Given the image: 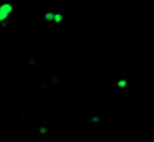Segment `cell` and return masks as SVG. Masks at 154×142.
I'll list each match as a JSON object with an SVG mask.
<instances>
[{
    "label": "cell",
    "mask_w": 154,
    "mask_h": 142,
    "mask_svg": "<svg viewBox=\"0 0 154 142\" xmlns=\"http://www.w3.org/2000/svg\"><path fill=\"white\" fill-rule=\"evenodd\" d=\"M60 84V77L57 75H49L46 79L45 84H42L43 88H48V87H57Z\"/></svg>",
    "instance_id": "cell-7"
},
{
    "label": "cell",
    "mask_w": 154,
    "mask_h": 142,
    "mask_svg": "<svg viewBox=\"0 0 154 142\" xmlns=\"http://www.w3.org/2000/svg\"><path fill=\"white\" fill-rule=\"evenodd\" d=\"M88 123L92 126H100L101 125V115H89L87 118Z\"/></svg>",
    "instance_id": "cell-8"
},
{
    "label": "cell",
    "mask_w": 154,
    "mask_h": 142,
    "mask_svg": "<svg viewBox=\"0 0 154 142\" xmlns=\"http://www.w3.org/2000/svg\"><path fill=\"white\" fill-rule=\"evenodd\" d=\"M54 14H56V10H53V8H45V10L42 11L41 23H42L43 27H48V26H50V24H53Z\"/></svg>",
    "instance_id": "cell-4"
},
{
    "label": "cell",
    "mask_w": 154,
    "mask_h": 142,
    "mask_svg": "<svg viewBox=\"0 0 154 142\" xmlns=\"http://www.w3.org/2000/svg\"><path fill=\"white\" fill-rule=\"evenodd\" d=\"M112 89L115 92H119V94H123L126 92L131 85V80H130V76L128 75H123L120 76L119 79H115L112 80Z\"/></svg>",
    "instance_id": "cell-2"
},
{
    "label": "cell",
    "mask_w": 154,
    "mask_h": 142,
    "mask_svg": "<svg viewBox=\"0 0 154 142\" xmlns=\"http://www.w3.org/2000/svg\"><path fill=\"white\" fill-rule=\"evenodd\" d=\"M35 133H37L38 137L43 138V140H53V133L50 130V126H49L46 122H39L37 125V129H35Z\"/></svg>",
    "instance_id": "cell-3"
},
{
    "label": "cell",
    "mask_w": 154,
    "mask_h": 142,
    "mask_svg": "<svg viewBox=\"0 0 154 142\" xmlns=\"http://www.w3.org/2000/svg\"><path fill=\"white\" fill-rule=\"evenodd\" d=\"M18 26V5L12 0L0 2V31L11 32Z\"/></svg>",
    "instance_id": "cell-1"
},
{
    "label": "cell",
    "mask_w": 154,
    "mask_h": 142,
    "mask_svg": "<svg viewBox=\"0 0 154 142\" xmlns=\"http://www.w3.org/2000/svg\"><path fill=\"white\" fill-rule=\"evenodd\" d=\"M23 61L27 69H38L39 68V58L38 57H24Z\"/></svg>",
    "instance_id": "cell-6"
},
{
    "label": "cell",
    "mask_w": 154,
    "mask_h": 142,
    "mask_svg": "<svg viewBox=\"0 0 154 142\" xmlns=\"http://www.w3.org/2000/svg\"><path fill=\"white\" fill-rule=\"evenodd\" d=\"M51 26L54 27H65L66 26V11L65 10H56V14H54V20Z\"/></svg>",
    "instance_id": "cell-5"
}]
</instances>
